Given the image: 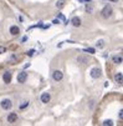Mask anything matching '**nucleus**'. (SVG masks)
Wrapping results in <instances>:
<instances>
[{"mask_svg": "<svg viewBox=\"0 0 123 126\" xmlns=\"http://www.w3.org/2000/svg\"><path fill=\"white\" fill-rule=\"evenodd\" d=\"M112 6L111 5H106L103 9H102V11H101V14H102V16L103 17H106V19H108L110 16H112Z\"/></svg>", "mask_w": 123, "mask_h": 126, "instance_id": "obj_1", "label": "nucleus"}, {"mask_svg": "<svg viewBox=\"0 0 123 126\" xmlns=\"http://www.w3.org/2000/svg\"><path fill=\"white\" fill-rule=\"evenodd\" d=\"M0 105H1V107H3L4 110H10L11 107H12V102L9 99H4L1 102H0Z\"/></svg>", "mask_w": 123, "mask_h": 126, "instance_id": "obj_2", "label": "nucleus"}, {"mask_svg": "<svg viewBox=\"0 0 123 126\" xmlns=\"http://www.w3.org/2000/svg\"><path fill=\"white\" fill-rule=\"evenodd\" d=\"M52 78H54L55 81H61L62 78H63V74L61 70H55L54 73H52Z\"/></svg>", "mask_w": 123, "mask_h": 126, "instance_id": "obj_3", "label": "nucleus"}, {"mask_svg": "<svg viewBox=\"0 0 123 126\" xmlns=\"http://www.w3.org/2000/svg\"><path fill=\"white\" fill-rule=\"evenodd\" d=\"M101 75H102L101 69H98V67H93V69L91 70V78H93V79H98V78H101Z\"/></svg>", "mask_w": 123, "mask_h": 126, "instance_id": "obj_4", "label": "nucleus"}, {"mask_svg": "<svg viewBox=\"0 0 123 126\" xmlns=\"http://www.w3.org/2000/svg\"><path fill=\"white\" fill-rule=\"evenodd\" d=\"M27 79V73L26 71H21V73H19V75H17V82L20 84H24Z\"/></svg>", "mask_w": 123, "mask_h": 126, "instance_id": "obj_5", "label": "nucleus"}, {"mask_svg": "<svg viewBox=\"0 0 123 126\" xmlns=\"http://www.w3.org/2000/svg\"><path fill=\"white\" fill-rule=\"evenodd\" d=\"M16 120H17V114H16V112H10V114L8 115V121H9L10 124L15 122Z\"/></svg>", "mask_w": 123, "mask_h": 126, "instance_id": "obj_6", "label": "nucleus"}, {"mask_svg": "<svg viewBox=\"0 0 123 126\" xmlns=\"http://www.w3.org/2000/svg\"><path fill=\"white\" fill-rule=\"evenodd\" d=\"M3 80L5 84H9L11 81V73H9V71H6V73H4L3 75Z\"/></svg>", "mask_w": 123, "mask_h": 126, "instance_id": "obj_7", "label": "nucleus"}, {"mask_svg": "<svg viewBox=\"0 0 123 126\" xmlns=\"http://www.w3.org/2000/svg\"><path fill=\"white\" fill-rule=\"evenodd\" d=\"M114 81H116L117 84H122V82H123V74H122V73H117V74L114 75Z\"/></svg>", "mask_w": 123, "mask_h": 126, "instance_id": "obj_8", "label": "nucleus"}, {"mask_svg": "<svg viewBox=\"0 0 123 126\" xmlns=\"http://www.w3.org/2000/svg\"><path fill=\"white\" fill-rule=\"evenodd\" d=\"M50 99H51V96H50L49 93H44V94L41 95V101H42L44 104H47V102L50 101Z\"/></svg>", "mask_w": 123, "mask_h": 126, "instance_id": "obj_9", "label": "nucleus"}, {"mask_svg": "<svg viewBox=\"0 0 123 126\" xmlns=\"http://www.w3.org/2000/svg\"><path fill=\"white\" fill-rule=\"evenodd\" d=\"M77 63H80V64H87V63H88V58L85 56V55H80V56H77Z\"/></svg>", "mask_w": 123, "mask_h": 126, "instance_id": "obj_10", "label": "nucleus"}, {"mask_svg": "<svg viewBox=\"0 0 123 126\" xmlns=\"http://www.w3.org/2000/svg\"><path fill=\"white\" fill-rule=\"evenodd\" d=\"M71 23H72V25H74V26L78 28V26L81 25V19H80L78 16H75V17H72V20H71Z\"/></svg>", "mask_w": 123, "mask_h": 126, "instance_id": "obj_11", "label": "nucleus"}, {"mask_svg": "<svg viewBox=\"0 0 123 126\" xmlns=\"http://www.w3.org/2000/svg\"><path fill=\"white\" fill-rule=\"evenodd\" d=\"M19 32H20V30H19V28H17V26L12 25V26L10 28V34H11V35H17Z\"/></svg>", "mask_w": 123, "mask_h": 126, "instance_id": "obj_12", "label": "nucleus"}, {"mask_svg": "<svg viewBox=\"0 0 123 126\" xmlns=\"http://www.w3.org/2000/svg\"><path fill=\"white\" fill-rule=\"evenodd\" d=\"M112 60L114 64H122V55H114Z\"/></svg>", "mask_w": 123, "mask_h": 126, "instance_id": "obj_13", "label": "nucleus"}, {"mask_svg": "<svg viewBox=\"0 0 123 126\" xmlns=\"http://www.w3.org/2000/svg\"><path fill=\"white\" fill-rule=\"evenodd\" d=\"M65 6V0H57L56 1V8L57 9H62Z\"/></svg>", "mask_w": 123, "mask_h": 126, "instance_id": "obj_14", "label": "nucleus"}, {"mask_svg": "<svg viewBox=\"0 0 123 126\" xmlns=\"http://www.w3.org/2000/svg\"><path fill=\"white\" fill-rule=\"evenodd\" d=\"M96 46H97L98 49H103V47H104V41H103V40H98V41L96 43Z\"/></svg>", "mask_w": 123, "mask_h": 126, "instance_id": "obj_15", "label": "nucleus"}, {"mask_svg": "<svg viewBox=\"0 0 123 126\" xmlns=\"http://www.w3.org/2000/svg\"><path fill=\"white\" fill-rule=\"evenodd\" d=\"M86 11H87V13H92V11H93V6H92L91 4H87V5H86Z\"/></svg>", "mask_w": 123, "mask_h": 126, "instance_id": "obj_16", "label": "nucleus"}, {"mask_svg": "<svg viewBox=\"0 0 123 126\" xmlns=\"http://www.w3.org/2000/svg\"><path fill=\"white\" fill-rule=\"evenodd\" d=\"M85 51L88 52V54H95V49L93 47H87V49H85Z\"/></svg>", "mask_w": 123, "mask_h": 126, "instance_id": "obj_17", "label": "nucleus"}, {"mask_svg": "<svg viewBox=\"0 0 123 126\" xmlns=\"http://www.w3.org/2000/svg\"><path fill=\"white\" fill-rule=\"evenodd\" d=\"M102 125H104V126H107V125L112 126V125H113V122H112L111 120H106V121H104V122H102Z\"/></svg>", "mask_w": 123, "mask_h": 126, "instance_id": "obj_18", "label": "nucleus"}, {"mask_svg": "<svg viewBox=\"0 0 123 126\" xmlns=\"http://www.w3.org/2000/svg\"><path fill=\"white\" fill-rule=\"evenodd\" d=\"M26 106H29V101H24V104L20 105V109H25Z\"/></svg>", "mask_w": 123, "mask_h": 126, "instance_id": "obj_19", "label": "nucleus"}, {"mask_svg": "<svg viewBox=\"0 0 123 126\" xmlns=\"http://www.w3.org/2000/svg\"><path fill=\"white\" fill-rule=\"evenodd\" d=\"M34 52H35V50L31 49V50H29V51L26 52V55H27V56H32V55H34Z\"/></svg>", "mask_w": 123, "mask_h": 126, "instance_id": "obj_20", "label": "nucleus"}, {"mask_svg": "<svg viewBox=\"0 0 123 126\" xmlns=\"http://www.w3.org/2000/svg\"><path fill=\"white\" fill-rule=\"evenodd\" d=\"M6 51V49L4 47V46H0V54H3V52H5Z\"/></svg>", "mask_w": 123, "mask_h": 126, "instance_id": "obj_21", "label": "nucleus"}, {"mask_svg": "<svg viewBox=\"0 0 123 126\" xmlns=\"http://www.w3.org/2000/svg\"><path fill=\"white\" fill-rule=\"evenodd\" d=\"M122 112H123V111H122V110H119V119H121V120L123 119V114H122Z\"/></svg>", "mask_w": 123, "mask_h": 126, "instance_id": "obj_22", "label": "nucleus"}, {"mask_svg": "<svg viewBox=\"0 0 123 126\" xmlns=\"http://www.w3.org/2000/svg\"><path fill=\"white\" fill-rule=\"evenodd\" d=\"M59 17H60V19H61V20H65V16H63L62 14H60V15H59Z\"/></svg>", "mask_w": 123, "mask_h": 126, "instance_id": "obj_23", "label": "nucleus"}, {"mask_svg": "<svg viewBox=\"0 0 123 126\" xmlns=\"http://www.w3.org/2000/svg\"><path fill=\"white\" fill-rule=\"evenodd\" d=\"M59 23H60V20H57V19L54 20V24H59Z\"/></svg>", "mask_w": 123, "mask_h": 126, "instance_id": "obj_24", "label": "nucleus"}, {"mask_svg": "<svg viewBox=\"0 0 123 126\" xmlns=\"http://www.w3.org/2000/svg\"><path fill=\"white\" fill-rule=\"evenodd\" d=\"M108 1H112V3H117L118 0H108Z\"/></svg>", "mask_w": 123, "mask_h": 126, "instance_id": "obj_25", "label": "nucleus"}, {"mask_svg": "<svg viewBox=\"0 0 123 126\" xmlns=\"http://www.w3.org/2000/svg\"><path fill=\"white\" fill-rule=\"evenodd\" d=\"M83 1H86V3H91L92 0H83Z\"/></svg>", "mask_w": 123, "mask_h": 126, "instance_id": "obj_26", "label": "nucleus"}, {"mask_svg": "<svg viewBox=\"0 0 123 126\" xmlns=\"http://www.w3.org/2000/svg\"><path fill=\"white\" fill-rule=\"evenodd\" d=\"M78 1H80V3H82V1H83V0H78Z\"/></svg>", "mask_w": 123, "mask_h": 126, "instance_id": "obj_27", "label": "nucleus"}]
</instances>
